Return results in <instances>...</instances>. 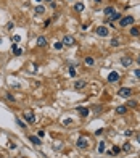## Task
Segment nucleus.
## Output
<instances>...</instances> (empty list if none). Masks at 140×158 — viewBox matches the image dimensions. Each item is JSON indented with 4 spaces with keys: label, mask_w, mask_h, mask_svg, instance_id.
<instances>
[{
    "label": "nucleus",
    "mask_w": 140,
    "mask_h": 158,
    "mask_svg": "<svg viewBox=\"0 0 140 158\" xmlns=\"http://www.w3.org/2000/svg\"><path fill=\"white\" fill-rule=\"evenodd\" d=\"M76 145H77V149H87L89 147V140H87V137H84V136H81L79 139H77V142H76Z\"/></svg>",
    "instance_id": "1"
},
{
    "label": "nucleus",
    "mask_w": 140,
    "mask_h": 158,
    "mask_svg": "<svg viewBox=\"0 0 140 158\" xmlns=\"http://www.w3.org/2000/svg\"><path fill=\"white\" fill-rule=\"evenodd\" d=\"M118 95H119V97H124V98H129L132 95V90L129 87H121V89L118 90Z\"/></svg>",
    "instance_id": "2"
},
{
    "label": "nucleus",
    "mask_w": 140,
    "mask_h": 158,
    "mask_svg": "<svg viewBox=\"0 0 140 158\" xmlns=\"http://www.w3.org/2000/svg\"><path fill=\"white\" fill-rule=\"evenodd\" d=\"M23 118L28 121L29 124H32V123H36V116H34V113L31 111V110H28V111L23 113Z\"/></svg>",
    "instance_id": "3"
},
{
    "label": "nucleus",
    "mask_w": 140,
    "mask_h": 158,
    "mask_svg": "<svg viewBox=\"0 0 140 158\" xmlns=\"http://www.w3.org/2000/svg\"><path fill=\"white\" fill-rule=\"evenodd\" d=\"M134 23V16H124V18L119 19V24H121L122 28H126V26H129Z\"/></svg>",
    "instance_id": "4"
},
{
    "label": "nucleus",
    "mask_w": 140,
    "mask_h": 158,
    "mask_svg": "<svg viewBox=\"0 0 140 158\" xmlns=\"http://www.w3.org/2000/svg\"><path fill=\"white\" fill-rule=\"evenodd\" d=\"M95 31H97V34H98L100 37H106V36H108V28H105V26H98Z\"/></svg>",
    "instance_id": "5"
},
{
    "label": "nucleus",
    "mask_w": 140,
    "mask_h": 158,
    "mask_svg": "<svg viewBox=\"0 0 140 158\" xmlns=\"http://www.w3.org/2000/svg\"><path fill=\"white\" fill-rule=\"evenodd\" d=\"M61 42H63L65 45H74V37H73V36H65Z\"/></svg>",
    "instance_id": "6"
},
{
    "label": "nucleus",
    "mask_w": 140,
    "mask_h": 158,
    "mask_svg": "<svg viewBox=\"0 0 140 158\" xmlns=\"http://www.w3.org/2000/svg\"><path fill=\"white\" fill-rule=\"evenodd\" d=\"M108 81H110V82H116V81H119V74H118L116 71H111V73L108 74Z\"/></svg>",
    "instance_id": "7"
},
{
    "label": "nucleus",
    "mask_w": 140,
    "mask_h": 158,
    "mask_svg": "<svg viewBox=\"0 0 140 158\" xmlns=\"http://www.w3.org/2000/svg\"><path fill=\"white\" fill-rule=\"evenodd\" d=\"M121 63H122V66H126V68H129V66L132 65V60L129 58V56H122L121 58Z\"/></svg>",
    "instance_id": "8"
},
{
    "label": "nucleus",
    "mask_w": 140,
    "mask_h": 158,
    "mask_svg": "<svg viewBox=\"0 0 140 158\" xmlns=\"http://www.w3.org/2000/svg\"><path fill=\"white\" fill-rule=\"evenodd\" d=\"M126 111H127V107H126V105H119V107H116V115H124Z\"/></svg>",
    "instance_id": "9"
},
{
    "label": "nucleus",
    "mask_w": 140,
    "mask_h": 158,
    "mask_svg": "<svg viewBox=\"0 0 140 158\" xmlns=\"http://www.w3.org/2000/svg\"><path fill=\"white\" fill-rule=\"evenodd\" d=\"M29 140H31L34 145H40V144H42L40 137H37V136H29Z\"/></svg>",
    "instance_id": "10"
},
{
    "label": "nucleus",
    "mask_w": 140,
    "mask_h": 158,
    "mask_svg": "<svg viewBox=\"0 0 140 158\" xmlns=\"http://www.w3.org/2000/svg\"><path fill=\"white\" fill-rule=\"evenodd\" d=\"M11 50H13V53H15V56H19V55H23V50H21V48H18V47H16V44H13V45H11Z\"/></svg>",
    "instance_id": "11"
},
{
    "label": "nucleus",
    "mask_w": 140,
    "mask_h": 158,
    "mask_svg": "<svg viewBox=\"0 0 140 158\" xmlns=\"http://www.w3.org/2000/svg\"><path fill=\"white\" fill-rule=\"evenodd\" d=\"M37 45L39 47H45L47 45V39L44 37V36H39L37 37Z\"/></svg>",
    "instance_id": "12"
},
{
    "label": "nucleus",
    "mask_w": 140,
    "mask_h": 158,
    "mask_svg": "<svg viewBox=\"0 0 140 158\" xmlns=\"http://www.w3.org/2000/svg\"><path fill=\"white\" fill-rule=\"evenodd\" d=\"M122 18V15L121 13H118V11H114L111 16H110V21H119V19Z\"/></svg>",
    "instance_id": "13"
},
{
    "label": "nucleus",
    "mask_w": 140,
    "mask_h": 158,
    "mask_svg": "<svg viewBox=\"0 0 140 158\" xmlns=\"http://www.w3.org/2000/svg\"><path fill=\"white\" fill-rule=\"evenodd\" d=\"M85 84H87V82H85L84 79H79V81H76V82H74V87H76V89H82V87H85Z\"/></svg>",
    "instance_id": "14"
},
{
    "label": "nucleus",
    "mask_w": 140,
    "mask_h": 158,
    "mask_svg": "<svg viewBox=\"0 0 140 158\" xmlns=\"http://www.w3.org/2000/svg\"><path fill=\"white\" fill-rule=\"evenodd\" d=\"M113 13H114V8H113V7H106V8L103 10V15H106V16H111Z\"/></svg>",
    "instance_id": "15"
},
{
    "label": "nucleus",
    "mask_w": 140,
    "mask_h": 158,
    "mask_svg": "<svg viewBox=\"0 0 140 158\" xmlns=\"http://www.w3.org/2000/svg\"><path fill=\"white\" fill-rule=\"evenodd\" d=\"M45 13V7L44 5H37L36 7V15H44Z\"/></svg>",
    "instance_id": "16"
},
{
    "label": "nucleus",
    "mask_w": 140,
    "mask_h": 158,
    "mask_svg": "<svg viewBox=\"0 0 140 158\" xmlns=\"http://www.w3.org/2000/svg\"><path fill=\"white\" fill-rule=\"evenodd\" d=\"M84 61H85V65H87V66H93V65H95V60H93L92 56H85Z\"/></svg>",
    "instance_id": "17"
},
{
    "label": "nucleus",
    "mask_w": 140,
    "mask_h": 158,
    "mask_svg": "<svg viewBox=\"0 0 140 158\" xmlns=\"http://www.w3.org/2000/svg\"><path fill=\"white\" fill-rule=\"evenodd\" d=\"M77 111H79V115H81V116H89V110H87V108L79 107V108H77Z\"/></svg>",
    "instance_id": "18"
},
{
    "label": "nucleus",
    "mask_w": 140,
    "mask_h": 158,
    "mask_svg": "<svg viewBox=\"0 0 140 158\" xmlns=\"http://www.w3.org/2000/svg\"><path fill=\"white\" fill-rule=\"evenodd\" d=\"M74 10L76 11H82V10H84V3H82V2H77L74 5Z\"/></svg>",
    "instance_id": "19"
},
{
    "label": "nucleus",
    "mask_w": 140,
    "mask_h": 158,
    "mask_svg": "<svg viewBox=\"0 0 140 158\" xmlns=\"http://www.w3.org/2000/svg\"><path fill=\"white\" fill-rule=\"evenodd\" d=\"M131 34L134 36V37H135V36H139V34H140V29L139 28H132L131 29Z\"/></svg>",
    "instance_id": "20"
},
{
    "label": "nucleus",
    "mask_w": 140,
    "mask_h": 158,
    "mask_svg": "<svg viewBox=\"0 0 140 158\" xmlns=\"http://www.w3.org/2000/svg\"><path fill=\"white\" fill-rule=\"evenodd\" d=\"M105 149H106V147H105V142H100V144H98V153H103Z\"/></svg>",
    "instance_id": "21"
},
{
    "label": "nucleus",
    "mask_w": 140,
    "mask_h": 158,
    "mask_svg": "<svg viewBox=\"0 0 140 158\" xmlns=\"http://www.w3.org/2000/svg\"><path fill=\"white\" fill-rule=\"evenodd\" d=\"M68 73H69V76H71V77H76V69H74V66H69V71H68Z\"/></svg>",
    "instance_id": "22"
},
{
    "label": "nucleus",
    "mask_w": 140,
    "mask_h": 158,
    "mask_svg": "<svg viewBox=\"0 0 140 158\" xmlns=\"http://www.w3.org/2000/svg\"><path fill=\"white\" fill-rule=\"evenodd\" d=\"M118 45H119V39L114 37V39L111 40V47H118Z\"/></svg>",
    "instance_id": "23"
},
{
    "label": "nucleus",
    "mask_w": 140,
    "mask_h": 158,
    "mask_svg": "<svg viewBox=\"0 0 140 158\" xmlns=\"http://www.w3.org/2000/svg\"><path fill=\"white\" fill-rule=\"evenodd\" d=\"M131 145H129V144H124V145H122V150H124V152H131Z\"/></svg>",
    "instance_id": "24"
},
{
    "label": "nucleus",
    "mask_w": 140,
    "mask_h": 158,
    "mask_svg": "<svg viewBox=\"0 0 140 158\" xmlns=\"http://www.w3.org/2000/svg\"><path fill=\"white\" fill-rule=\"evenodd\" d=\"M11 40H13V44H18L19 40H21V36H13V39H11Z\"/></svg>",
    "instance_id": "25"
},
{
    "label": "nucleus",
    "mask_w": 140,
    "mask_h": 158,
    "mask_svg": "<svg viewBox=\"0 0 140 158\" xmlns=\"http://www.w3.org/2000/svg\"><path fill=\"white\" fill-rule=\"evenodd\" d=\"M55 48L56 50H61L63 48V42H55Z\"/></svg>",
    "instance_id": "26"
},
{
    "label": "nucleus",
    "mask_w": 140,
    "mask_h": 158,
    "mask_svg": "<svg viewBox=\"0 0 140 158\" xmlns=\"http://www.w3.org/2000/svg\"><path fill=\"white\" fill-rule=\"evenodd\" d=\"M126 107H137V102H135V100H129Z\"/></svg>",
    "instance_id": "27"
},
{
    "label": "nucleus",
    "mask_w": 140,
    "mask_h": 158,
    "mask_svg": "<svg viewBox=\"0 0 140 158\" xmlns=\"http://www.w3.org/2000/svg\"><path fill=\"white\" fill-rule=\"evenodd\" d=\"M16 124H18V126H21V128H26V124H24L21 120H16Z\"/></svg>",
    "instance_id": "28"
},
{
    "label": "nucleus",
    "mask_w": 140,
    "mask_h": 158,
    "mask_svg": "<svg viewBox=\"0 0 140 158\" xmlns=\"http://www.w3.org/2000/svg\"><path fill=\"white\" fill-rule=\"evenodd\" d=\"M7 98H8L10 102H15V97H13L11 94H7Z\"/></svg>",
    "instance_id": "29"
},
{
    "label": "nucleus",
    "mask_w": 140,
    "mask_h": 158,
    "mask_svg": "<svg viewBox=\"0 0 140 158\" xmlns=\"http://www.w3.org/2000/svg\"><path fill=\"white\" fill-rule=\"evenodd\" d=\"M13 28H15V24H13V23H8V24H7V29H8V31H11Z\"/></svg>",
    "instance_id": "30"
},
{
    "label": "nucleus",
    "mask_w": 140,
    "mask_h": 158,
    "mask_svg": "<svg viewBox=\"0 0 140 158\" xmlns=\"http://www.w3.org/2000/svg\"><path fill=\"white\" fill-rule=\"evenodd\" d=\"M134 74H135L137 79H140V69H135V71H134Z\"/></svg>",
    "instance_id": "31"
},
{
    "label": "nucleus",
    "mask_w": 140,
    "mask_h": 158,
    "mask_svg": "<svg viewBox=\"0 0 140 158\" xmlns=\"http://www.w3.org/2000/svg\"><path fill=\"white\" fill-rule=\"evenodd\" d=\"M44 136H45V132H44V131H39V132H37V137H40V139H42Z\"/></svg>",
    "instance_id": "32"
},
{
    "label": "nucleus",
    "mask_w": 140,
    "mask_h": 158,
    "mask_svg": "<svg viewBox=\"0 0 140 158\" xmlns=\"http://www.w3.org/2000/svg\"><path fill=\"white\" fill-rule=\"evenodd\" d=\"M111 153H119V147H116V145H114V147H113V152Z\"/></svg>",
    "instance_id": "33"
},
{
    "label": "nucleus",
    "mask_w": 140,
    "mask_h": 158,
    "mask_svg": "<svg viewBox=\"0 0 140 158\" xmlns=\"http://www.w3.org/2000/svg\"><path fill=\"white\" fill-rule=\"evenodd\" d=\"M95 134H97V136H102V134H103V129H97V131H95Z\"/></svg>",
    "instance_id": "34"
},
{
    "label": "nucleus",
    "mask_w": 140,
    "mask_h": 158,
    "mask_svg": "<svg viewBox=\"0 0 140 158\" xmlns=\"http://www.w3.org/2000/svg\"><path fill=\"white\" fill-rule=\"evenodd\" d=\"M71 123H73L71 120H63V124H71Z\"/></svg>",
    "instance_id": "35"
},
{
    "label": "nucleus",
    "mask_w": 140,
    "mask_h": 158,
    "mask_svg": "<svg viewBox=\"0 0 140 158\" xmlns=\"http://www.w3.org/2000/svg\"><path fill=\"white\" fill-rule=\"evenodd\" d=\"M47 3H50V5H52V3H53V0H45Z\"/></svg>",
    "instance_id": "36"
},
{
    "label": "nucleus",
    "mask_w": 140,
    "mask_h": 158,
    "mask_svg": "<svg viewBox=\"0 0 140 158\" xmlns=\"http://www.w3.org/2000/svg\"><path fill=\"white\" fill-rule=\"evenodd\" d=\"M137 61H139V63H140V55H139V58H137Z\"/></svg>",
    "instance_id": "37"
},
{
    "label": "nucleus",
    "mask_w": 140,
    "mask_h": 158,
    "mask_svg": "<svg viewBox=\"0 0 140 158\" xmlns=\"http://www.w3.org/2000/svg\"><path fill=\"white\" fill-rule=\"evenodd\" d=\"M36 2H42V0H36Z\"/></svg>",
    "instance_id": "38"
},
{
    "label": "nucleus",
    "mask_w": 140,
    "mask_h": 158,
    "mask_svg": "<svg viewBox=\"0 0 140 158\" xmlns=\"http://www.w3.org/2000/svg\"><path fill=\"white\" fill-rule=\"evenodd\" d=\"M139 142H140V137H139Z\"/></svg>",
    "instance_id": "39"
}]
</instances>
